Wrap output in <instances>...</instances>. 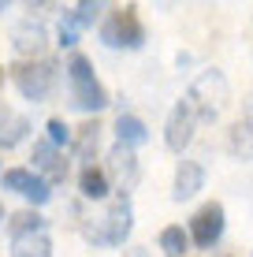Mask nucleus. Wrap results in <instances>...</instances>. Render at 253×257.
<instances>
[{
    "instance_id": "f257e3e1",
    "label": "nucleus",
    "mask_w": 253,
    "mask_h": 257,
    "mask_svg": "<svg viewBox=\"0 0 253 257\" xmlns=\"http://www.w3.org/2000/svg\"><path fill=\"white\" fill-rule=\"evenodd\" d=\"M130 227H134V205H130L127 194H119L104 205L101 216H90L82 224V238L93 246H123Z\"/></svg>"
},
{
    "instance_id": "f03ea898",
    "label": "nucleus",
    "mask_w": 253,
    "mask_h": 257,
    "mask_svg": "<svg viewBox=\"0 0 253 257\" xmlns=\"http://www.w3.org/2000/svg\"><path fill=\"white\" fill-rule=\"evenodd\" d=\"M56 78H60V64H56V60H49V56L23 60V64L12 67V82L19 86V93L26 97V101H34V104H41V101H49V97H52Z\"/></svg>"
},
{
    "instance_id": "7ed1b4c3",
    "label": "nucleus",
    "mask_w": 253,
    "mask_h": 257,
    "mask_svg": "<svg viewBox=\"0 0 253 257\" xmlns=\"http://www.w3.org/2000/svg\"><path fill=\"white\" fill-rule=\"evenodd\" d=\"M186 101L194 104V112H197L201 123H212L223 112V104L231 101V86H227V78H223L220 71H201V75L194 78V86H190Z\"/></svg>"
},
{
    "instance_id": "20e7f679",
    "label": "nucleus",
    "mask_w": 253,
    "mask_h": 257,
    "mask_svg": "<svg viewBox=\"0 0 253 257\" xmlns=\"http://www.w3.org/2000/svg\"><path fill=\"white\" fill-rule=\"evenodd\" d=\"M101 41L108 49H127V52L142 49L145 45V26H142L134 8H108V15L101 23Z\"/></svg>"
},
{
    "instance_id": "39448f33",
    "label": "nucleus",
    "mask_w": 253,
    "mask_h": 257,
    "mask_svg": "<svg viewBox=\"0 0 253 257\" xmlns=\"http://www.w3.org/2000/svg\"><path fill=\"white\" fill-rule=\"evenodd\" d=\"M223 227H227V212H223V205H220V201H205V205L190 216L186 231H190V242H194L197 250H212V246H220Z\"/></svg>"
},
{
    "instance_id": "423d86ee",
    "label": "nucleus",
    "mask_w": 253,
    "mask_h": 257,
    "mask_svg": "<svg viewBox=\"0 0 253 257\" xmlns=\"http://www.w3.org/2000/svg\"><path fill=\"white\" fill-rule=\"evenodd\" d=\"M197 112L194 104L182 97V101H175V108L168 112V123H164V146L171 149V153H182V149L194 142V131H197Z\"/></svg>"
},
{
    "instance_id": "0eeeda50",
    "label": "nucleus",
    "mask_w": 253,
    "mask_h": 257,
    "mask_svg": "<svg viewBox=\"0 0 253 257\" xmlns=\"http://www.w3.org/2000/svg\"><path fill=\"white\" fill-rule=\"evenodd\" d=\"M0 183H4V190H15L23 194L30 205H45L52 198V183L45 175H38L34 168H8L4 175H0Z\"/></svg>"
},
{
    "instance_id": "6e6552de",
    "label": "nucleus",
    "mask_w": 253,
    "mask_h": 257,
    "mask_svg": "<svg viewBox=\"0 0 253 257\" xmlns=\"http://www.w3.org/2000/svg\"><path fill=\"white\" fill-rule=\"evenodd\" d=\"M104 172H108V179L119 187V194H127L130 187H138V179H142V164H138L134 149L119 146V142L108 149V157H104Z\"/></svg>"
},
{
    "instance_id": "1a4fd4ad",
    "label": "nucleus",
    "mask_w": 253,
    "mask_h": 257,
    "mask_svg": "<svg viewBox=\"0 0 253 257\" xmlns=\"http://www.w3.org/2000/svg\"><path fill=\"white\" fill-rule=\"evenodd\" d=\"M34 172L38 175H45L49 183H64L67 179V161H64V153H60L56 146L45 138V142H34Z\"/></svg>"
},
{
    "instance_id": "9d476101",
    "label": "nucleus",
    "mask_w": 253,
    "mask_h": 257,
    "mask_svg": "<svg viewBox=\"0 0 253 257\" xmlns=\"http://www.w3.org/2000/svg\"><path fill=\"white\" fill-rule=\"evenodd\" d=\"M205 187V164L201 161H179L175 179H171V201H190Z\"/></svg>"
},
{
    "instance_id": "9b49d317",
    "label": "nucleus",
    "mask_w": 253,
    "mask_h": 257,
    "mask_svg": "<svg viewBox=\"0 0 253 257\" xmlns=\"http://www.w3.org/2000/svg\"><path fill=\"white\" fill-rule=\"evenodd\" d=\"M12 41H15V52H19V56L41 60V52H45V26L34 23V15H30V19H23L12 30Z\"/></svg>"
},
{
    "instance_id": "f8f14e48",
    "label": "nucleus",
    "mask_w": 253,
    "mask_h": 257,
    "mask_svg": "<svg viewBox=\"0 0 253 257\" xmlns=\"http://www.w3.org/2000/svg\"><path fill=\"white\" fill-rule=\"evenodd\" d=\"M71 104L78 112L97 116L101 108H108V90H104L97 78H90V82H71Z\"/></svg>"
},
{
    "instance_id": "ddd939ff",
    "label": "nucleus",
    "mask_w": 253,
    "mask_h": 257,
    "mask_svg": "<svg viewBox=\"0 0 253 257\" xmlns=\"http://www.w3.org/2000/svg\"><path fill=\"white\" fill-rule=\"evenodd\" d=\"M78 194H82L86 201H108V194H112V179H108V172L104 168H82L78 172Z\"/></svg>"
},
{
    "instance_id": "4468645a",
    "label": "nucleus",
    "mask_w": 253,
    "mask_h": 257,
    "mask_svg": "<svg viewBox=\"0 0 253 257\" xmlns=\"http://www.w3.org/2000/svg\"><path fill=\"white\" fill-rule=\"evenodd\" d=\"M116 142H119V146H127V149L145 146V142H149V127H145V119L134 116V112H119V119H116Z\"/></svg>"
},
{
    "instance_id": "2eb2a0df",
    "label": "nucleus",
    "mask_w": 253,
    "mask_h": 257,
    "mask_svg": "<svg viewBox=\"0 0 253 257\" xmlns=\"http://www.w3.org/2000/svg\"><path fill=\"white\" fill-rule=\"evenodd\" d=\"M97 146H101V123H97V119H86L82 127H75L71 149H75L78 161H82V168L93 164V153H97Z\"/></svg>"
},
{
    "instance_id": "dca6fc26",
    "label": "nucleus",
    "mask_w": 253,
    "mask_h": 257,
    "mask_svg": "<svg viewBox=\"0 0 253 257\" xmlns=\"http://www.w3.org/2000/svg\"><path fill=\"white\" fill-rule=\"evenodd\" d=\"M26 131H30V119L23 112H12V108L0 112V149H15L26 138Z\"/></svg>"
},
{
    "instance_id": "f3484780",
    "label": "nucleus",
    "mask_w": 253,
    "mask_h": 257,
    "mask_svg": "<svg viewBox=\"0 0 253 257\" xmlns=\"http://www.w3.org/2000/svg\"><path fill=\"white\" fill-rule=\"evenodd\" d=\"M227 153L234 157V161H253V127L249 123L238 119L227 131Z\"/></svg>"
},
{
    "instance_id": "a211bd4d",
    "label": "nucleus",
    "mask_w": 253,
    "mask_h": 257,
    "mask_svg": "<svg viewBox=\"0 0 253 257\" xmlns=\"http://www.w3.org/2000/svg\"><path fill=\"white\" fill-rule=\"evenodd\" d=\"M8 231H12V242H15V238L41 235V231H45V216L34 212V209H23V212H15V216L8 220Z\"/></svg>"
},
{
    "instance_id": "6ab92c4d",
    "label": "nucleus",
    "mask_w": 253,
    "mask_h": 257,
    "mask_svg": "<svg viewBox=\"0 0 253 257\" xmlns=\"http://www.w3.org/2000/svg\"><path fill=\"white\" fill-rule=\"evenodd\" d=\"M190 246H194V242H190V231L182 224H168L160 231V250L168 253V257H186Z\"/></svg>"
},
{
    "instance_id": "aec40b11",
    "label": "nucleus",
    "mask_w": 253,
    "mask_h": 257,
    "mask_svg": "<svg viewBox=\"0 0 253 257\" xmlns=\"http://www.w3.org/2000/svg\"><path fill=\"white\" fill-rule=\"evenodd\" d=\"M12 257H52V238L45 231L30 235V238H15L12 242Z\"/></svg>"
},
{
    "instance_id": "412c9836",
    "label": "nucleus",
    "mask_w": 253,
    "mask_h": 257,
    "mask_svg": "<svg viewBox=\"0 0 253 257\" xmlns=\"http://www.w3.org/2000/svg\"><path fill=\"white\" fill-rule=\"evenodd\" d=\"M101 12H108V4H97V0H82V4H75L67 15H71V23L78 26V30H90V26L101 19Z\"/></svg>"
},
{
    "instance_id": "4be33fe9",
    "label": "nucleus",
    "mask_w": 253,
    "mask_h": 257,
    "mask_svg": "<svg viewBox=\"0 0 253 257\" xmlns=\"http://www.w3.org/2000/svg\"><path fill=\"white\" fill-rule=\"evenodd\" d=\"M64 71H67V82H90V78H97L93 75V60L86 56V52H71Z\"/></svg>"
},
{
    "instance_id": "5701e85b",
    "label": "nucleus",
    "mask_w": 253,
    "mask_h": 257,
    "mask_svg": "<svg viewBox=\"0 0 253 257\" xmlns=\"http://www.w3.org/2000/svg\"><path fill=\"white\" fill-rule=\"evenodd\" d=\"M45 131H49V142H52L56 149H64V146H71V142H75V131L67 127L64 119H49Z\"/></svg>"
},
{
    "instance_id": "b1692460",
    "label": "nucleus",
    "mask_w": 253,
    "mask_h": 257,
    "mask_svg": "<svg viewBox=\"0 0 253 257\" xmlns=\"http://www.w3.org/2000/svg\"><path fill=\"white\" fill-rule=\"evenodd\" d=\"M56 38H60V45H64V49H75L78 45V26L71 23V15H67V12H64V19H60Z\"/></svg>"
},
{
    "instance_id": "393cba45",
    "label": "nucleus",
    "mask_w": 253,
    "mask_h": 257,
    "mask_svg": "<svg viewBox=\"0 0 253 257\" xmlns=\"http://www.w3.org/2000/svg\"><path fill=\"white\" fill-rule=\"evenodd\" d=\"M123 257H149V250H145V246H127Z\"/></svg>"
},
{
    "instance_id": "a878e982",
    "label": "nucleus",
    "mask_w": 253,
    "mask_h": 257,
    "mask_svg": "<svg viewBox=\"0 0 253 257\" xmlns=\"http://www.w3.org/2000/svg\"><path fill=\"white\" fill-rule=\"evenodd\" d=\"M242 123H249V127H253V104L246 108V116H242Z\"/></svg>"
},
{
    "instance_id": "bb28decb",
    "label": "nucleus",
    "mask_w": 253,
    "mask_h": 257,
    "mask_svg": "<svg viewBox=\"0 0 253 257\" xmlns=\"http://www.w3.org/2000/svg\"><path fill=\"white\" fill-rule=\"evenodd\" d=\"M0 82H4V67H0Z\"/></svg>"
},
{
    "instance_id": "cd10ccee",
    "label": "nucleus",
    "mask_w": 253,
    "mask_h": 257,
    "mask_svg": "<svg viewBox=\"0 0 253 257\" xmlns=\"http://www.w3.org/2000/svg\"><path fill=\"white\" fill-rule=\"evenodd\" d=\"M0 220H4V205H0Z\"/></svg>"
},
{
    "instance_id": "c85d7f7f",
    "label": "nucleus",
    "mask_w": 253,
    "mask_h": 257,
    "mask_svg": "<svg viewBox=\"0 0 253 257\" xmlns=\"http://www.w3.org/2000/svg\"><path fill=\"white\" fill-rule=\"evenodd\" d=\"M0 12H4V4H0Z\"/></svg>"
}]
</instances>
